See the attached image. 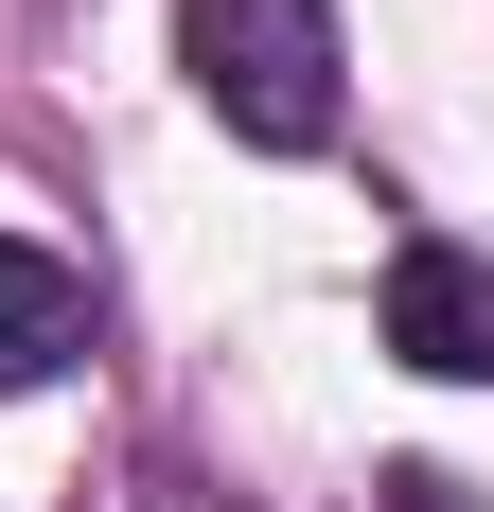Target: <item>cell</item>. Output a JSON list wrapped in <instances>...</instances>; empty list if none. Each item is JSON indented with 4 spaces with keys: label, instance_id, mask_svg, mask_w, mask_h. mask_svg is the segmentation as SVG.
Wrapping results in <instances>:
<instances>
[{
    "label": "cell",
    "instance_id": "cell-2",
    "mask_svg": "<svg viewBox=\"0 0 494 512\" xmlns=\"http://www.w3.org/2000/svg\"><path fill=\"white\" fill-rule=\"evenodd\" d=\"M371 318H389V354H406V371H442V389H494V265H477V248L406 230V248H389V301H371Z\"/></svg>",
    "mask_w": 494,
    "mask_h": 512
},
{
    "label": "cell",
    "instance_id": "cell-1",
    "mask_svg": "<svg viewBox=\"0 0 494 512\" xmlns=\"http://www.w3.org/2000/svg\"><path fill=\"white\" fill-rule=\"evenodd\" d=\"M177 53H195L230 142H265V159L336 142V0H177Z\"/></svg>",
    "mask_w": 494,
    "mask_h": 512
},
{
    "label": "cell",
    "instance_id": "cell-3",
    "mask_svg": "<svg viewBox=\"0 0 494 512\" xmlns=\"http://www.w3.org/2000/svg\"><path fill=\"white\" fill-rule=\"evenodd\" d=\"M71 354H89V283H71L36 230H0V389H53Z\"/></svg>",
    "mask_w": 494,
    "mask_h": 512
},
{
    "label": "cell",
    "instance_id": "cell-4",
    "mask_svg": "<svg viewBox=\"0 0 494 512\" xmlns=\"http://www.w3.org/2000/svg\"><path fill=\"white\" fill-rule=\"evenodd\" d=\"M389 512H459V477H442V460H406V477H389Z\"/></svg>",
    "mask_w": 494,
    "mask_h": 512
}]
</instances>
